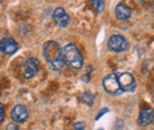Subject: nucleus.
<instances>
[{
    "instance_id": "f257e3e1",
    "label": "nucleus",
    "mask_w": 154,
    "mask_h": 130,
    "mask_svg": "<svg viewBox=\"0 0 154 130\" xmlns=\"http://www.w3.org/2000/svg\"><path fill=\"white\" fill-rule=\"evenodd\" d=\"M43 52H44V57H45L50 69L57 71L63 68V65H65L64 59H63V49L59 46L57 41H55V40L46 41L44 44Z\"/></svg>"
},
{
    "instance_id": "f03ea898",
    "label": "nucleus",
    "mask_w": 154,
    "mask_h": 130,
    "mask_svg": "<svg viewBox=\"0 0 154 130\" xmlns=\"http://www.w3.org/2000/svg\"><path fill=\"white\" fill-rule=\"evenodd\" d=\"M63 59L64 64L70 69L78 70L83 65V58L79 53L78 49L74 44H68L63 47Z\"/></svg>"
},
{
    "instance_id": "7ed1b4c3",
    "label": "nucleus",
    "mask_w": 154,
    "mask_h": 130,
    "mask_svg": "<svg viewBox=\"0 0 154 130\" xmlns=\"http://www.w3.org/2000/svg\"><path fill=\"white\" fill-rule=\"evenodd\" d=\"M103 88L107 92L112 93V95H119V93L122 92V89H121L119 79H117V74H110L107 77H104Z\"/></svg>"
},
{
    "instance_id": "20e7f679",
    "label": "nucleus",
    "mask_w": 154,
    "mask_h": 130,
    "mask_svg": "<svg viewBox=\"0 0 154 130\" xmlns=\"http://www.w3.org/2000/svg\"><path fill=\"white\" fill-rule=\"evenodd\" d=\"M117 79L120 83V86L122 89V91L126 92H133L136 88L134 77L128 72H121L117 74Z\"/></svg>"
},
{
    "instance_id": "39448f33",
    "label": "nucleus",
    "mask_w": 154,
    "mask_h": 130,
    "mask_svg": "<svg viewBox=\"0 0 154 130\" xmlns=\"http://www.w3.org/2000/svg\"><path fill=\"white\" fill-rule=\"evenodd\" d=\"M108 47H109V50H112L114 52H123L128 47V41L126 40V38L123 36L115 35V36H112L109 38Z\"/></svg>"
},
{
    "instance_id": "423d86ee",
    "label": "nucleus",
    "mask_w": 154,
    "mask_h": 130,
    "mask_svg": "<svg viewBox=\"0 0 154 130\" xmlns=\"http://www.w3.org/2000/svg\"><path fill=\"white\" fill-rule=\"evenodd\" d=\"M19 46L12 38H2L0 40V51L5 55H13L18 51Z\"/></svg>"
},
{
    "instance_id": "0eeeda50",
    "label": "nucleus",
    "mask_w": 154,
    "mask_h": 130,
    "mask_svg": "<svg viewBox=\"0 0 154 130\" xmlns=\"http://www.w3.org/2000/svg\"><path fill=\"white\" fill-rule=\"evenodd\" d=\"M11 117L16 123H24L29 118V111L25 105L18 104L16 105L12 111H11Z\"/></svg>"
},
{
    "instance_id": "6e6552de",
    "label": "nucleus",
    "mask_w": 154,
    "mask_h": 130,
    "mask_svg": "<svg viewBox=\"0 0 154 130\" xmlns=\"http://www.w3.org/2000/svg\"><path fill=\"white\" fill-rule=\"evenodd\" d=\"M39 70V60L37 58H30L26 60L24 65V77L25 78H32Z\"/></svg>"
},
{
    "instance_id": "1a4fd4ad",
    "label": "nucleus",
    "mask_w": 154,
    "mask_h": 130,
    "mask_svg": "<svg viewBox=\"0 0 154 130\" xmlns=\"http://www.w3.org/2000/svg\"><path fill=\"white\" fill-rule=\"evenodd\" d=\"M52 18L55 20V23L57 24L58 26H60V27H66L68 24H69V21H70L69 16L65 13V11H64L63 7H57L54 11Z\"/></svg>"
},
{
    "instance_id": "9d476101",
    "label": "nucleus",
    "mask_w": 154,
    "mask_h": 130,
    "mask_svg": "<svg viewBox=\"0 0 154 130\" xmlns=\"http://www.w3.org/2000/svg\"><path fill=\"white\" fill-rule=\"evenodd\" d=\"M154 121V110L152 108H145L140 111L139 115V119H137V123L142 127H146V125H149L152 122Z\"/></svg>"
},
{
    "instance_id": "9b49d317",
    "label": "nucleus",
    "mask_w": 154,
    "mask_h": 130,
    "mask_svg": "<svg viewBox=\"0 0 154 130\" xmlns=\"http://www.w3.org/2000/svg\"><path fill=\"white\" fill-rule=\"evenodd\" d=\"M131 14H132L131 8L123 4H119L115 7V17L119 20H127L131 17Z\"/></svg>"
},
{
    "instance_id": "f8f14e48",
    "label": "nucleus",
    "mask_w": 154,
    "mask_h": 130,
    "mask_svg": "<svg viewBox=\"0 0 154 130\" xmlns=\"http://www.w3.org/2000/svg\"><path fill=\"white\" fill-rule=\"evenodd\" d=\"M90 1L96 12H101L104 8V0H90Z\"/></svg>"
},
{
    "instance_id": "ddd939ff",
    "label": "nucleus",
    "mask_w": 154,
    "mask_h": 130,
    "mask_svg": "<svg viewBox=\"0 0 154 130\" xmlns=\"http://www.w3.org/2000/svg\"><path fill=\"white\" fill-rule=\"evenodd\" d=\"M82 101L88 104V105H93V102H94V95H91L90 92H83L82 95Z\"/></svg>"
},
{
    "instance_id": "4468645a",
    "label": "nucleus",
    "mask_w": 154,
    "mask_h": 130,
    "mask_svg": "<svg viewBox=\"0 0 154 130\" xmlns=\"http://www.w3.org/2000/svg\"><path fill=\"white\" fill-rule=\"evenodd\" d=\"M72 130H85V123L84 122H76L74 124Z\"/></svg>"
},
{
    "instance_id": "2eb2a0df",
    "label": "nucleus",
    "mask_w": 154,
    "mask_h": 130,
    "mask_svg": "<svg viewBox=\"0 0 154 130\" xmlns=\"http://www.w3.org/2000/svg\"><path fill=\"white\" fill-rule=\"evenodd\" d=\"M6 130H19V129H18L17 124H14V123H8V124L6 125Z\"/></svg>"
},
{
    "instance_id": "dca6fc26",
    "label": "nucleus",
    "mask_w": 154,
    "mask_h": 130,
    "mask_svg": "<svg viewBox=\"0 0 154 130\" xmlns=\"http://www.w3.org/2000/svg\"><path fill=\"white\" fill-rule=\"evenodd\" d=\"M108 111H109V110H108V108H104V109H102V110L100 111V113H98L96 117H95V119H96V121H97V119H100V118H101V116H103L106 112H108Z\"/></svg>"
},
{
    "instance_id": "f3484780",
    "label": "nucleus",
    "mask_w": 154,
    "mask_h": 130,
    "mask_svg": "<svg viewBox=\"0 0 154 130\" xmlns=\"http://www.w3.org/2000/svg\"><path fill=\"white\" fill-rule=\"evenodd\" d=\"M4 118H5V111H4V107L0 104V123L4 121Z\"/></svg>"
},
{
    "instance_id": "a211bd4d",
    "label": "nucleus",
    "mask_w": 154,
    "mask_h": 130,
    "mask_svg": "<svg viewBox=\"0 0 154 130\" xmlns=\"http://www.w3.org/2000/svg\"><path fill=\"white\" fill-rule=\"evenodd\" d=\"M97 130H103V129H101V128H100V129H97Z\"/></svg>"
}]
</instances>
